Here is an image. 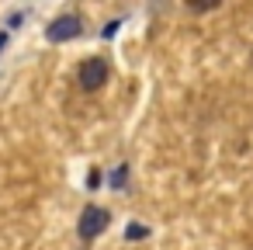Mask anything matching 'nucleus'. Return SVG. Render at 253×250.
Returning <instances> with one entry per match:
<instances>
[{"label":"nucleus","mask_w":253,"mask_h":250,"mask_svg":"<svg viewBox=\"0 0 253 250\" xmlns=\"http://www.w3.org/2000/svg\"><path fill=\"white\" fill-rule=\"evenodd\" d=\"M84 32V21L77 18V14H63V18H56L52 25H49V42H70V39H77Z\"/></svg>","instance_id":"3"},{"label":"nucleus","mask_w":253,"mask_h":250,"mask_svg":"<svg viewBox=\"0 0 253 250\" xmlns=\"http://www.w3.org/2000/svg\"><path fill=\"white\" fill-rule=\"evenodd\" d=\"M77 77H80V87L84 91H97V87L108 84V63L101 56H90V59L80 63V73Z\"/></svg>","instance_id":"2"},{"label":"nucleus","mask_w":253,"mask_h":250,"mask_svg":"<svg viewBox=\"0 0 253 250\" xmlns=\"http://www.w3.org/2000/svg\"><path fill=\"white\" fill-rule=\"evenodd\" d=\"M111 184H115V188H118V184H125V167H118V170L111 174Z\"/></svg>","instance_id":"5"},{"label":"nucleus","mask_w":253,"mask_h":250,"mask_svg":"<svg viewBox=\"0 0 253 250\" xmlns=\"http://www.w3.org/2000/svg\"><path fill=\"white\" fill-rule=\"evenodd\" d=\"M184 4H187L194 14H205V11H215V7L222 4V0H184Z\"/></svg>","instance_id":"4"},{"label":"nucleus","mask_w":253,"mask_h":250,"mask_svg":"<svg viewBox=\"0 0 253 250\" xmlns=\"http://www.w3.org/2000/svg\"><path fill=\"white\" fill-rule=\"evenodd\" d=\"M139 236H146V229H142V226H132V229H128V240H139Z\"/></svg>","instance_id":"6"},{"label":"nucleus","mask_w":253,"mask_h":250,"mask_svg":"<svg viewBox=\"0 0 253 250\" xmlns=\"http://www.w3.org/2000/svg\"><path fill=\"white\" fill-rule=\"evenodd\" d=\"M108 222H111L108 208H101V205H87V208L80 212V226H77V233H80V240H97V236L108 229Z\"/></svg>","instance_id":"1"}]
</instances>
